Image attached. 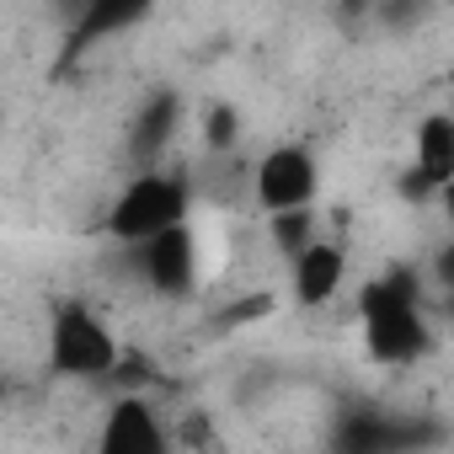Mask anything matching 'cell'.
<instances>
[{"label": "cell", "mask_w": 454, "mask_h": 454, "mask_svg": "<svg viewBox=\"0 0 454 454\" xmlns=\"http://www.w3.org/2000/svg\"><path fill=\"white\" fill-rule=\"evenodd\" d=\"M123 358V337L113 326V316L91 300H59L43 321V364L54 369V380H75V385H107L118 374Z\"/></svg>", "instance_id": "6da1fadb"}, {"label": "cell", "mask_w": 454, "mask_h": 454, "mask_svg": "<svg viewBox=\"0 0 454 454\" xmlns=\"http://www.w3.org/2000/svg\"><path fill=\"white\" fill-rule=\"evenodd\" d=\"M192 219V182L182 160H160V166H139L129 171V182L107 198L102 208V236L107 241H145L155 231H171V224Z\"/></svg>", "instance_id": "7a4b0ae2"}, {"label": "cell", "mask_w": 454, "mask_h": 454, "mask_svg": "<svg viewBox=\"0 0 454 454\" xmlns=\"http://www.w3.org/2000/svg\"><path fill=\"white\" fill-rule=\"evenodd\" d=\"M247 198L257 214H284V208H310L321 203V155L305 139H278L247 166Z\"/></svg>", "instance_id": "3957f363"}, {"label": "cell", "mask_w": 454, "mask_h": 454, "mask_svg": "<svg viewBox=\"0 0 454 454\" xmlns=\"http://www.w3.org/2000/svg\"><path fill=\"white\" fill-rule=\"evenodd\" d=\"M284 273H289V300H294L300 310H332V305L348 294L353 247L326 231V236L305 241L294 257H284Z\"/></svg>", "instance_id": "277c9868"}, {"label": "cell", "mask_w": 454, "mask_h": 454, "mask_svg": "<svg viewBox=\"0 0 454 454\" xmlns=\"http://www.w3.org/2000/svg\"><path fill=\"white\" fill-rule=\"evenodd\" d=\"M97 449L107 454H160L166 443V406L150 390H113V401L97 411Z\"/></svg>", "instance_id": "5b68a950"}, {"label": "cell", "mask_w": 454, "mask_h": 454, "mask_svg": "<svg viewBox=\"0 0 454 454\" xmlns=\"http://www.w3.org/2000/svg\"><path fill=\"white\" fill-rule=\"evenodd\" d=\"M182 129H187V102H182L171 86L150 91V97L129 113V123H123V155H129V166L139 171V166L176 160Z\"/></svg>", "instance_id": "8992f818"}, {"label": "cell", "mask_w": 454, "mask_h": 454, "mask_svg": "<svg viewBox=\"0 0 454 454\" xmlns=\"http://www.w3.org/2000/svg\"><path fill=\"white\" fill-rule=\"evenodd\" d=\"M406 166L417 176H427L433 187H449L454 182V118L443 107L417 113V123H411V160Z\"/></svg>", "instance_id": "52a82bcc"}, {"label": "cell", "mask_w": 454, "mask_h": 454, "mask_svg": "<svg viewBox=\"0 0 454 454\" xmlns=\"http://www.w3.org/2000/svg\"><path fill=\"white\" fill-rule=\"evenodd\" d=\"M150 6H155V0H86V12H81V22L70 27V38H75L81 49L97 43V38H118V33H129Z\"/></svg>", "instance_id": "ba28073f"}, {"label": "cell", "mask_w": 454, "mask_h": 454, "mask_svg": "<svg viewBox=\"0 0 454 454\" xmlns=\"http://www.w3.org/2000/svg\"><path fill=\"white\" fill-rule=\"evenodd\" d=\"M348 6H358V12H364V6H369V0H348Z\"/></svg>", "instance_id": "9c48e42d"}]
</instances>
